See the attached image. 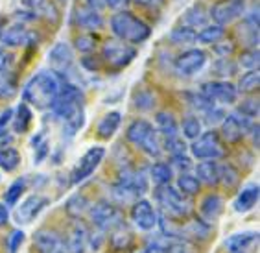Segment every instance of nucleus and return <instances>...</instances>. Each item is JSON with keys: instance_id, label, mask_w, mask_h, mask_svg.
Returning a JSON list of instances; mask_svg holds the SVG:
<instances>
[{"instance_id": "obj_1", "label": "nucleus", "mask_w": 260, "mask_h": 253, "mask_svg": "<svg viewBox=\"0 0 260 253\" xmlns=\"http://www.w3.org/2000/svg\"><path fill=\"white\" fill-rule=\"evenodd\" d=\"M61 89L59 76L52 70H39L34 74L28 83L24 85L22 96L26 104H31L35 109H48L52 107L54 100L57 98V93Z\"/></svg>"}, {"instance_id": "obj_2", "label": "nucleus", "mask_w": 260, "mask_h": 253, "mask_svg": "<svg viewBox=\"0 0 260 253\" xmlns=\"http://www.w3.org/2000/svg\"><path fill=\"white\" fill-rule=\"evenodd\" d=\"M111 30H113L116 39L131 43V45L144 43L151 34L150 26L129 11H118L111 17Z\"/></svg>"}, {"instance_id": "obj_3", "label": "nucleus", "mask_w": 260, "mask_h": 253, "mask_svg": "<svg viewBox=\"0 0 260 253\" xmlns=\"http://www.w3.org/2000/svg\"><path fill=\"white\" fill-rule=\"evenodd\" d=\"M155 200L162 209V213L170 218H185L192 211V204L188 196L179 192L172 185H159L155 192Z\"/></svg>"}, {"instance_id": "obj_4", "label": "nucleus", "mask_w": 260, "mask_h": 253, "mask_svg": "<svg viewBox=\"0 0 260 253\" xmlns=\"http://www.w3.org/2000/svg\"><path fill=\"white\" fill-rule=\"evenodd\" d=\"M125 137L129 143H133L137 148H140L144 154L151 155V157H157L160 154V140L157 129L148 122V120H135L131 122L127 131H125Z\"/></svg>"}, {"instance_id": "obj_5", "label": "nucleus", "mask_w": 260, "mask_h": 253, "mask_svg": "<svg viewBox=\"0 0 260 253\" xmlns=\"http://www.w3.org/2000/svg\"><path fill=\"white\" fill-rule=\"evenodd\" d=\"M83 96H81V91L72 85L70 81H61V89L57 93V98L54 100L52 104V113L65 122L67 119H70L72 115L83 111Z\"/></svg>"}, {"instance_id": "obj_6", "label": "nucleus", "mask_w": 260, "mask_h": 253, "mask_svg": "<svg viewBox=\"0 0 260 253\" xmlns=\"http://www.w3.org/2000/svg\"><path fill=\"white\" fill-rule=\"evenodd\" d=\"M190 152L200 161H216L225 155V148L221 143L220 135L216 131H205L198 139H194L190 146Z\"/></svg>"}, {"instance_id": "obj_7", "label": "nucleus", "mask_w": 260, "mask_h": 253, "mask_svg": "<svg viewBox=\"0 0 260 253\" xmlns=\"http://www.w3.org/2000/svg\"><path fill=\"white\" fill-rule=\"evenodd\" d=\"M89 214L96 228L102 229V231H113L115 228L124 223L120 209L111 205L109 202H100V204L92 205L89 209Z\"/></svg>"}, {"instance_id": "obj_8", "label": "nucleus", "mask_w": 260, "mask_h": 253, "mask_svg": "<svg viewBox=\"0 0 260 253\" xmlns=\"http://www.w3.org/2000/svg\"><path fill=\"white\" fill-rule=\"evenodd\" d=\"M102 55H104V60L111 65V67H115V69H124L131 61L135 60L137 55V50L135 46L127 45L124 41H107L102 48Z\"/></svg>"}, {"instance_id": "obj_9", "label": "nucleus", "mask_w": 260, "mask_h": 253, "mask_svg": "<svg viewBox=\"0 0 260 253\" xmlns=\"http://www.w3.org/2000/svg\"><path fill=\"white\" fill-rule=\"evenodd\" d=\"M201 95L209 98L210 102L220 105H229L235 104L238 98V91L233 83H229L227 79H214V81H207L201 87Z\"/></svg>"}, {"instance_id": "obj_10", "label": "nucleus", "mask_w": 260, "mask_h": 253, "mask_svg": "<svg viewBox=\"0 0 260 253\" xmlns=\"http://www.w3.org/2000/svg\"><path fill=\"white\" fill-rule=\"evenodd\" d=\"M48 65H50L52 72L65 78L72 72L74 69V54L67 43H55L52 50L48 52Z\"/></svg>"}, {"instance_id": "obj_11", "label": "nucleus", "mask_w": 260, "mask_h": 253, "mask_svg": "<svg viewBox=\"0 0 260 253\" xmlns=\"http://www.w3.org/2000/svg\"><path fill=\"white\" fill-rule=\"evenodd\" d=\"M104 155H105V148H102V146H92V148L87 150L85 154H83V157L74 166L72 174H70L72 183H81L87 178H90V174L100 166Z\"/></svg>"}, {"instance_id": "obj_12", "label": "nucleus", "mask_w": 260, "mask_h": 253, "mask_svg": "<svg viewBox=\"0 0 260 253\" xmlns=\"http://www.w3.org/2000/svg\"><path fill=\"white\" fill-rule=\"evenodd\" d=\"M207 63V54L203 50L200 48H190L183 52V54L175 60L174 63V69H175V74L179 76H194L198 74Z\"/></svg>"}, {"instance_id": "obj_13", "label": "nucleus", "mask_w": 260, "mask_h": 253, "mask_svg": "<svg viewBox=\"0 0 260 253\" xmlns=\"http://www.w3.org/2000/svg\"><path fill=\"white\" fill-rule=\"evenodd\" d=\"M223 124H221V135L227 143H236L240 140L247 131L251 129L253 122H251L249 117L242 115L240 111L236 113H231L229 117H223Z\"/></svg>"}, {"instance_id": "obj_14", "label": "nucleus", "mask_w": 260, "mask_h": 253, "mask_svg": "<svg viewBox=\"0 0 260 253\" xmlns=\"http://www.w3.org/2000/svg\"><path fill=\"white\" fill-rule=\"evenodd\" d=\"M244 15V0H221L210 10V17L216 24L225 26Z\"/></svg>"}, {"instance_id": "obj_15", "label": "nucleus", "mask_w": 260, "mask_h": 253, "mask_svg": "<svg viewBox=\"0 0 260 253\" xmlns=\"http://www.w3.org/2000/svg\"><path fill=\"white\" fill-rule=\"evenodd\" d=\"M50 204V200L43 194H31L17 207L15 220L19 223H31Z\"/></svg>"}, {"instance_id": "obj_16", "label": "nucleus", "mask_w": 260, "mask_h": 253, "mask_svg": "<svg viewBox=\"0 0 260 253\" xmlns=\"http://www.w3.org/2000/svg\"><path fill=\"white\" fill-rule=\"evenodd\" d=\"M131 220L142 231H151L157 226V213L148 200H137L131 207Z\"/></svg>"}, {"instance_id": "obj_17", "label": "nucleus", "mask_w": 260, "mask_h": 253, "mask_svg": "<svg viewBox=\"0 0 260 253\" xmlns=\"http://www.w3.org/2000/svg\"><path fill=\"white\" fill-rule=\"evenodd\" d=\"M34 246L37 253H67V244L59 233L52 229H41L34 237Z\"/></svg>"}, {"instance_id": "obj_18", "label": "nucleus", "mask_w": 260, "mask_h": 253, "mask_svg": "<svg viewBox=\"0 0 260 253\" xmlns=\"http://www.w3.org/2000/svg\"><path fill=\"white\" fill-rule=\"evenodd\" d=\"M256 246H258V233L255 231L235 233L225 240V248L229 253H255Z\"/></svg>"}, {"instance_id": "obj_19", "label": "nucleus", "mask_w": 260, "mask_h": 253, "mask_svg": "<svg viewBox=\"0 0 260 253\" xmlns=\"http://www.w3.org/2000/svg\"><path fill=\"white\" fill-rule=\"evenodd\" d=\"M20 2L35 19H45L48 22L59 20V10L54 0H20Z\"/></svg>"}, {"instance_id": "obj_20", "label": "nucleus", "mask_w": 260, "mask_h": 253, "mask_svg": "<svg viewBox=\"0 0 260 253\" xmlns=\"http://www.w3.org/2000/svg\"><path fill=\"white\" fill-rule=\"evenodd\" d=\"M31 41H34V35L22 24L8 26L0 32V43L6 46H26L30 45Z\"/></svg>"}, {"instance_id": "obj_21", "label": "nucleus", "mask_w": 260, "mask_h": 253, "mask_svg": "<svg viewBox=\"0 0 260 253\" xmlns=\"http://www.w3.org/2000/svg\"><path fill=\"white\" fill-rule=\"evenodd\" d=\"M76 22L83 30H98L104 24V19H102L98 10L89 8V6H83V8L76 10Z\"/></svg>"}, {"instance_id": "obj_22", "label": "nucleus", "mask_w": 260, "mask_h": 253, "mask_svg": "<svg viewBox=\"0 0 260 253\" xmlns=\"http://www.w3.org/2000/svg\"><path fill=\"white\" fill-rule=\"evenodd\" d=\"M256 202H258V185L256 183L245 185L235 200V211L236 213H247V211H251V209L255 207Z\"/></svg>"}, {"instance_id": "obj_23", "label": "nucleus", "mask_w": 260, "mask_h": 253, "mask_svg": "<svg viewBox=\"0 0 260 253\" xmlns=\"http://www.w3.org/2000/svg\"><path fill=\"white\" fill-rule=\"evenodd\" d=\"M196 178L200 183L218 185L220 183V164L216 161H203L196 166Z\"/></svg>"}, {"instance_id": "obj_24", "label": "nucleus", "mask_w": 260, "mask_h": 253, "mask_svg": "<svg viewBox=\"0 0 260 253\" xmlns=\"http://www.w3.org/2000/svg\"><path fill=\"white\" fill-rule=\"evenodd\" d=\"M200 213L205 218V222H214L223 213V200L218 194H209L200 205Z\"/></svg>"}, {"instance_id": "obj_25", "label": "nucleus", "mask_w": 260, "mask_h": 253, "mask_svg": "<svg viewBox=\"0 0 260 253\" xmlns=\"http://www.w3.org/2000/svg\"><path fill=\"white\" fill-rule=\"evenodd\" d=\"M155 126H157V133L165 135V139H170V137H177L179 135V124L172 113L168 111H159L155 115Z\"/></svg>"}, {"instance_id": "obj_26", "label": "nucleus", "mask_w": 260, "mask_h": 253, "mask_svg": "<svg viewBox=\"0 0 260 253\" xmlns=\"http://www.w3.org/2000/svg\"><path fill=\"white\" fill-rule=\"evenodd\" d=\"M118 183H122L124 187H127V189H131V190H135L139 196L148 190V181H146V178L142 176V172H135V170H129V168H125L124 172H122Z\"/></svg>"}, {"instance_id": "obj_27", "label": "nucleus", "mask_w": 260, "mask_h": 253, "mask_svg": "<svg viewBox=\"0 0 260 253\" xmlns=\"http://www.w3.org/2000/svg\"><path fill=\"white\" fill-rule=\"evenodd\" d=\"M225 35L223 26L220 24H205L196 35V41H200L201 45H218Z\"/></svg>"}, {"instance_id": "obj_28", "label": "nucleus", "mask_w": 260, "mask_h": 253, "mask_svg": "<svg viewBox=\"0 0 260 253\" xmlns=\"http://www.w3.org/2000/svg\"><path fill=\"white\" fill-rule=\"evenodd\" d=\"M120 120H122V115L118 111H111L100 120V124H98V135H100L102 139H111L113 135L116 133V129L120 126Z\"/></svg>"}, {"instance_id": "obj_29", "label": "nucleus", "mask_w": 260, "mask_h": 253, "mask_svg": "<svg viewBox=\"0 0 260 253\" xmlns=\"http://www.w3.org/2000/svg\"><path fill=\"white\" fill-rule=\"evenodd\" d=\"M87 244H89V233H87V229L78 223L74 229H72V235L69 238V251L70 253H85L87 249Z\"/></svg>"}, {"instance_id": "obj_30", "label": "nucleus", "mask_w": 260, "mask_h": 253, "mask_svg": "<svg viewBox=\"0 0 260 253\" xmlns=\"http://www.w3.org/2000/svg\"><path fill=\"white\" fill-rule=\"evenodd\" d=\"M196 30L190 26H177L174 28L170 34V41L177 46H186V45H194L196 43Z\"/></svg>"}, {"instance_id": "obj_31", "label": "nucleus", "mask_w": 260, "mask_h": 253, "mask_svg": "<svg viewBox=\"0 0 260 253\" xmlns=\"http://www.w3.org/2000/svg\"><path fill=\"white\" fill-rule=\"evenodd\" d=\"M20 164V154L13 146H6L0 148V168L6 172H13Z\"/></svg>"}, {"instance_id": "obj_32", "label": "nucleus", "mask_w": 260, "mask_h": 253, "mask_svg": "<svg viewBox=\"0 0 260 253\" xmlns=\"http://www.w3.org/2000/svg\"><path fill=\"white\" fill-rule=\"evenodd\" d=\"M150 176L157 185H170L174 179V168L168 163H155L151 166Z\"/></svg>"}, {"instance_id": "obj_33", "label": "nucleus", "mask_w": 260, "mask_h": 253, "mask_svg": "<svg viewBox=\"0 0 260 253\" xmlns=\"http://www.w3.org/2000/svg\"><path fill=\"white\" fill-rule=\"evenodd\" d=\"M13 128L17 133H26L31 124V111L26 104H20L17 107V115H13Z\"/></svg>"}, {"instance_id": "obj_34", "label": "nucleus", "mask_w": 260, "mask_h": 253, "mask_svg": "<svg viewBox=\"0 0 260 253\" xmlns=\"http://www.w3.org/2000/svg\"><path fill=\"white\" fill-rule=\"evenodd\" d=\"M131 242H133L131 231L127 228H125L124 223L111 231V246H113L115 249H125V248H129Z\"/></svg>"}, {"instance_id": "obj_35", "label": "nucleus", "mask_w": 260, "mask_h": 253, "mask_svg": "<svg viewBox=\"0 0 260 253\" xmlns=\"http://www.w3.org/2000/svg\"><path fill=\"white\" fill-rule=\"evenodd\" d=\"M89 202H87L85 196H80V194H76L72 198L67 202V213L72 216V218H81L85 213H89Z\"/></svg>"}, {"instance_id": "obj_36", "label": "nucleus", "mask_w": 260, "mask_h": 253, "mask_svg": "<svg viewBox=\"0 0 260 253\" xmlns=\"http://www.w3.org/2000/svg\"><path fill=\"white\" fill-rule=\"evenodd\" d=\"M258 85H260V72L258 69H253L242 76L236 91L238 93H255V91H258Z\"/></svg>"}, {"instance_id": "obj_37", "label": "nucleus", "mask_w": 260, "mask_h": 253, "mask_svg": "<svg viewBox=\"0 0 260 253\" xmlns=\"http://www.w3.org/2000/svg\"><path fill=\"white\" fill-rule=\"evenodd\" d=\"M200 187L201 183L198 181V178L192 174H181L179 178H177V190L179 192H183L185 196H194V194L200 192Z\"/></svg>"}, {"instance_id": "obj_38", "label": "nucleus", "mask_w": 260, "mask_h": 253, "mask_svg": "<svg viewBox=\"0 0 260 253\" xmlns=\"http://www.w3.org/2000/svg\"><path fill=\"white\" fill-rule=\"evenodd\" d=\"M207 13L201 6H194L186 11L185 15V26H190V28H203L207 24Z\"/></svg>"}, {"instance_id": "obj_39", "label": "nucleus", "mask_w": 260, "mask_h": 253, "mask_svg": "<svg viewBox=\"0 0 260 253\" xmlns=\"http://www.w3.org/2000/svg\"><path fill=\"white\" fill-rule=\"evenodd\" d=\"M15 95H17V81L13 79V76L8 74L6 70H2L0 72V98L8 100Z\"/></svg>"}, {"instance_id": "obj_40", "label": "nucleus", "mask_w": 260, "mask_h": 253, "mask_svg": "<svg viewBox=\"0 0 260 253\" xmlns=\"http://www.w3.org/2000/svg\"><path fill=\"white\" fill-rule=\"evenodd\" d=\"M26 190V179L22 178V179H17L15 183H11V187L8 190H6V194H4V202L8 205H15L17 202H19V198H20V194L24 192Z\"/></svg>"}, {"instance_id": "obj_41", "label": "nucleus", "mask_w": 260, "mask_h": 253, "mask_svg": "<svg viewBox=\"0 0 260 253\" xmlns=\"http://www.w3.org/2000/svg\"><path fill=\"white\" fill-rule=\"evenodd\" d=\"M83 122H85V113L80 111V113L72 115L70 119H67L65 122H63V131L72 137V135H76L78 131H80L81 126H83Z\"/></svg>"}, {"instance_id": "obj_42", "label": "nucleus", "mask_w": 260, "mask_h": 253, "mask_svg": "<svg viewBox=\"0 0 260 253\" xmlns=\"http://www.w3.org/2000/svg\"><path fill=\"white\" fill-rule=\"evenodd\" d=\"M165 148L168 150V154L172 155V159L179 157V155H186V143L181 139L179 135H177V137H170V139H166Z\"/></svg>"}, {"instance_id": "obj_43", "label": "nucleus", "mask_w": 260, "mask_h": 253, "mask_svg": "<svg viewBox=\"0 0 260 253\" xmlns=\"http://www.w3.org/2000/svg\"><path fill=\"white\" fill-rule=\"evenodd\" d=\"M183 135L186 139H198L201 135V120L196 117H188L183 120Z\"/></svg>"}, {"instance_id": "obj_44", "label": "nucleus", "mask_w": 260, "mask_h": 253, "mask_svg": "<svg viewBox=\"0 0 260 253\" xmlns=\"http://www.w3.org/2000/svg\"><path fill=\"white\" fill-rule=\"evenodd\" d=\"M220 183H223L225 187H235L238 183V170L233 164H223L220 166Z\"/></svg>"}, {"instance_id": "obj_45", "label": "nucleus", "mask_w": 260, "mask_h": 253, "mask_svg": "<svg viewBox=\"0 0 260 253\" xmlns=\"http://www.w3.org/2000/svg\"><path fill=\"white\" fill-rule=\"evenodd\" d=\"M214 72L221 78H227V76H235L236 74V63L231 61L229 58H221L214 63Z\"/></svg>"}, {"instance_id": "obj_46", "label": "nucleus", "mask_w": 260, "mask_h": 253, "mask_svg": "<svg viewBox=\"0 0 260 253\" xmlns=\"http://www.w3.org/2000/svg\"><path fill=\"white\" fill-rule=\"evenodd\" d=\"M113 196H115L120 204H131L135 198H139V194H137L135 190L127 189V187H124L122 183H116L115 187H113Z\"/></svg>"}, {"instance_id": "obj_47", "label": "nucleus", "mask_w": 260, "mask_h": 253, "mask_svg": "<svg viewBox=\"0 0 260 253\" xmlns=\"http://www.w3.org/2000/svg\"><path fill=\"white\" fill-rule=\"evenodd\" d=\"M258 58H260V52L258 48H249L245 50L244 54L240 55V65L245 67V69H258Z\"/></svg>"}, {"instance_id": "obj_48", "label": "nucleus", "mask_w": 260, "mask_h": 253, "mask_svg": "<svg viewBox=\"0 0 260 253\" xmlns=\"http://www.w3.org/2000/svg\"><path fill=\"white\" fill-rule=\"evenodd\" d=\"M76 48L87 54V52H92L96 48V37L92 34H83L76 39Z\"/></svg>"}, {"instance_id": "obj_49", "label": "nucleus", "mask_w": 260, "mask_h": 253, "mask_svg": "<svg viewBox=\"0 0 260 253\" xmlns=\"http://www.w3.org/2000/svg\"><path fill=\"white\" fill-rule=\"evenodd\" d=\"M238 111H240L242 115H245V117H249V119L258 117V98L244 100L240 104V107H238Z\"/></svg>"}, {"instance_id": "obj_50", "label": "nucleus", "mask_w": 260, "mask_h": 253, "mask_svg": "<svg viewBox=\"0 0 260 253\" xmlns=\"http://www.w3.org/2000/svg\"><path fill=\"white\" fill-rule=\"evenodd\" d=\"M135 105L139 109H144V111L151 109L155 105V96L151 95V93H148V91H142V93H139L135 96Z\"/></svg>"}, {"instance_id": "obj_51", "label": "nucleus", "mask_w": 260, "mask_h": 253, "mask_svg": "<svg viewBox=\"0 0 260 253\" xmlns=\"http://www.w3.org/2000/svg\"><path fill=\"white\" fill-rule=\"evenodd\" d=\"M34 148H35L34 161H35V163H41V161L48 155V143H46V140L39 135L37 139H34Z\"/></svg>"}, {"instance_id": "obj_52", "label": "nucleus", "mask_w": 260, "mask_h": 253, "mask_svg": "<svg viewBox=\"0 0 260 253\" xmlns=\"http://www.w3.org/2000/svg\"><path fill=\"white\" fill-rule=\"evenodd\" d=\"M24 242V233L22 231H11V235L8 237V249H10V253H17L20 248V244Z\"/></svg>"}, {"instance_id": "obj_53", "label": "nucleus", "mask_w": 260, "mask_h": 253, "mask_svg": "<svg viewBox=\"0 0 260 253\" xmlns=\"http://www.w3.org/2000/svg\"><path fill=\"white\" fill-rule=\"evenodd\" d=\"M11 120H13V111L6 109L4 113L0 115V131H6V128L11 124Z\"/></svg>"}, {"instance_id": "obj_54", "label": "nucleus", "mask_w": 260, "mask_h": 253, "mask_svg": "<svg viewBox=\"0 0 260 253\" xmlns=\"http://www.w3.org/2000/svg\"><path fill=\"white\" fill-rule=\"evenodd\" d=\"M214 50L218 52L220 55H223V58H227V55L233 54V50H235V46H233V43H220V45H216Z\"/></svg>"}, {"instance_id": "obj_55", "label": "nucleus", "mask_w": 260, "mask_h": 253, "mask_svg": "<svg viewBox=\"0 0 260 253\" xmlns=\"http://www.w3.org/2000/svg\"><path fill=\"white\" fill-rule=\"evenodd\" d=\"M174 163L183 170L190 168V159H188V155H179V157H174Z\"/></svg>"}, {"instance_id": "obj_56", "label": "nucleus", "mask_w": 260, "mask_h": 253, "mask_svg": "<svg viewBox=\"0 0 260 253\" xmlns=\"http://www.w3.org/2000/svg\"><path fill=\"white\" fill-rule=\"evenodd\" d=\"M11 144H13V135L8 133V131H0V148H6Z\"/></svg>"}, {"instance_id": "obj_57", "label": "nucleus", "mask_w": 260, "mask_h": 253, "mask_svg": "<svg viewBox=\"0 0 260 253\" xmlns=\"http://www.w3.org/2000/svg\"><path fill=\"white\" fill-rule=\"evenodd\" d=\"M10 63H11V55L6 54L4 50L0 48V72L8 69V67H10Z\"/></svg>"}, {"instance_id": "obj_58", "label": "nucleus", "mask_w": 260, "mask_h": 253, "mask_svg": "<svg viewBox=\"0 0 260 253\" xmlns=\"http://www.w3.org/2000/svg\"><path fill=\"white\" fill-rule=\"evenodd\" d=\"M8 220H10V211H8L6 205L0 204V226H6Z\"/></svg>"}, {"instance_id": "obj_59", "label": "nucleus", "mask_w": 260, "mask_h": 253, "mask_svg": "<svg viewBox=\"0 0 260 253\" xmlns=\"http://www.w3.org/2000/svg\"><path fill=\"white\" fill-rule=\"evenodd\" d=\"M125 4H127V0H105V6L115 8V10H120V8H124Z\"/></svg>"}, {"instance_id": "obj_60", "label": "nucleus", "mask_w": 260, "mask_h": 253, "mask_svg": "<svg viewBox=\"0 0 260 253\" xmlns=\"http://www.w3.org/2000/svg\"><path fill=\"white\" fill-rule=\"evenodd\" d=\"M85 6H89V8H94V10L100 11L102 8H105V0H85Z\"/></svg>"}, {"instance_id": "obj_61", "label": "nucleus", "mask_w": 260, "mask_h": 253, "mask_svg": "<svg viewBox=\"0 0 260 253\" xmlns=\"http://www.w3.org/2000/svg\"><path fill=\"white\" fill-rule=\"evenodd\" d=\"M135 2L140 6H157V4H160L162 0H135Z\"/></svg>"}, {"instance_id": "obj_62", "label": "nucleus", "mask_w": 260, "mask_h": 253, "mask_svg": "<svg viewBox=\"0 0 260 253\" xmlns=\"http://www.w3.org/2000/svg\"><path fill=\"white\" fill-rule=\"evenodd\" d=\"M4 28H6V20L2 19V17H0V32L4 30Z\"/></svg>"}, {"instance_id": "obj_63", "label": "nucleus", "mask_w": 260, "mask_h": 253, "mask_svg": "<svg viewBox=\"0 0 260 253\" xmlns=\"http://www.w3.org/2000/svg\"><path fill=\"white\" fill-rule=\"evenodd\" d=\"M174 253H186V251H183V249H179V251H174Z\"/></svg>"}, {"instance_id": "obj_64", "label": "nucleus", "mask_w": 260, "mask_h": 253, "mask_svg": "<svg viewBox=\"0 0 260 253\" xmlns=\"http://www.w3.org/2000/svg\"><path fill=\"white\" fill-rule=\"evenodd\" d=\"M59 2H67V0H59Z\"/></svg>"}]
</instances>
